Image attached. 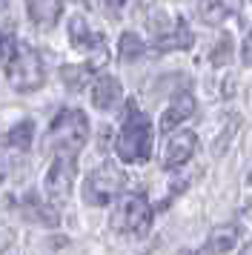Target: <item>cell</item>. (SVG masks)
Here are the masks:
<instances>
[{"label": "cell", "mask_w": 252, "mask_h": 255, "mask_svg": "<svg viewBox=\"0 0 252 255\" xmlns=\"http://www.w3.org/2000/svg\"><path fill=\"white\" fill-rule=\"evenodd\" d=\"M26 14L37 29H52L63 14V3H26Z\"/></svg>", "instance_id": "cell-13"}, {"label": "cell", "mask_w": 252, "mask_h": 255, "mask_svg": "<svg viewBox=\"0 0 252 255\" xmlns=\"http://www.w3.org/2000/svg\"><path fill=\"white\" fill-rule=\"evenodd\" d=\"M238 255H252V244H244V247L238 250Z\"/></svg>", "instance_id": "cell-23"}, {"label": "cell", "mask_w": 252, "mask_h": 255, "mask_svg": "<svg viewBox=\"0 0 252 255\" xmlns=\"http://www.w3.org/2000/svg\"><path fill=\"white\" fill-rule=\"evenodd\" d=\"M69 43L80 52H89L95 60L106 63V35L103 32H92L86 17H72L69 20Z\"/></svg>", "instance_id": "cell-8"}, {"label": "cell", "mask_w": 252, "mask_h": 255, "mask_svg": "<svg viewBox=\"0 0 252 255\" xmlns=\"http://www.w3.org/2000/svg\"><path fill=\"white\" fill-rule=\"evenodd\" d=\"M115 152L124 163H146L152 155V124L135 101H126V115L115 138Z\"/></svg>", "instance_id": "cell-1"}, {"label": "cell", "mask_w": 252, "mask_h": 255, "mask_svg": "<svg viewBox=\"0 0 252 255\" xmlns=\"http://www.w3.org/2000/svg\"><path fill=\"white\" fill-rule=\"evenodd\" d=\"M98 78V72L92 66H63V81H66L69 89H83V86H92V81Z\"/></svg>", "instance_id": "cell-16"}, {"label": "cell", "mask_w": 252, "mask_h": 255, "mask_svg": "<svg viewBox=\"0 0 252 255\" xmlns=\"http://www.w3.org/2000/svg\"><path fill=\"white\" fill-rule=\"evenodd\" d=\"M89 92H92V106L101 109V112H112V109H118L121 101H124V86H121V81L112 78V75H98V78L92 81Z\"/></svg>", "instance_id": "cell-9"}, {"label": "cell", "mask_w": 252, "mask_h": 255, "mask_svg": "<svg viewBox=\"0 0 252 255\" xmlns=\"http://www.w3.org/2000/svg\"><path fill=\"white\" fill-rule=\"evenodd\" d=\"M241 60H244L247 66H252V32L244 37V43H241Z\"/></svg>", "instance_id": "cell-21"}, {"label": "cell", "mask_w": 252, "mask_h": 255, "mask_svg": "<svg viewBox=\"0 0 252 255\" xmlns=\"http://www.w3.org/2000/svg\"><path fill=\"white\" fill-rule=\"evenodd\" d=\"M118 52H121V58L124 60H137L146 55V43L135 35V32H124L121 40H118Z\"/></svg>", "instance_id": "cell-17"}, {"label": "cell", "mask_w": 252, "mask_h": 255, "mask_svg": "<svg viewBox=\"0 0 252 255\" xmlns=\"http://www.w3.org/2000/svg\"><path fill=\"white\" fill-rule=\"evenodd\" d=\"M195 149H198V135L189 132V129H181V132H172L166 138V146H163V155H160V166L163 169H181L192 161Z\"/></svg>", "instance_id": "cell-7"}, {"label": "cell", "mask_w": 252, "mask_h": 255, "mask_svg": "<svg viewBox=\"0 0 252 255\" xmlns=\"http://www.w3.org/2000/svg\"><path fill=\"white\" fill-rule=\"evenodd\" d=\"M23 212H26L29 218H34V221H40V224H46V227H57V209L52 207V204H43V201L34 195V192H29V195H26Z\"/></svg>", "instance_id": "cell-14"}, {"label": "cell", "mask_w": 252, "mask_h": 255, "mask_svg": "<svg viewBox=\"0 0 252 255\" xmlns=\"http://www.w3.org/2000/svg\"><path fill=\"white\" fill-rule=\"evenodd\" d=\"M247 181H250V186H252V169H250V178H247Z\"/></svg>", "instance_id": "cell-25"}, {"label": "cell", "mask_w": 252, "mask_h": 255, "mask_svg": "<svg viewBox=\"0 0 252 255\" xmlns=\"http://www.w3.org/2000/svg\"><path fill=\"white\" fill-rule=\"evenodd\" d=\"M198 12L204 14L206 23H221V17L229 12V6H227V3H201V6H198Z\"/></svg>", "instance_id": "cell-19"}, {"label": "cell", "mask_w": 252, "mask_h": 255, "mask_svg": "<svg viewBox=\"0 0 252 255\" xmlns=\"http://www.w3.org/2000/svg\"><path fill=\"white\" fill-rule=\"evenodd\" d=\"M32 135H34V124H32V121H20L17 127H11L9 132H6L3 143H6L9 149L26 152L29 146H32Z\"/></svg>", "instance_id": "cell-15"}, {"label": "cell", "mask_w": 252, "mask_h": 255, "mask_svg": "<svg viewBox=\"0 0 252 255\" xmlns=\"http://www.w3.org/2000/svg\"><path fill=\"white\" fill-rule=\"evenodd\" d=\"M195 98L189 92H181L175 95L169 101V106L163 109V115H160V132L163 135H172V132H178V127H181L183 121H189V118L195 115Z\"/></svg>", "instance_id": "cell-10"}, {"label": "cell", "mask_w": 252, "mask_h": 255, "mask_svg": "<svg viewBox=\"0 0 252 255\" xmlns=\"http://www.w3.org/2000/svg\"><path fill=\"white\" fill-rule=\"evenodd\" d=\"M192 32H189V26H186V20H172V26L166 29V32H160L158 35V43H155V49L158 52H175V49H189L192 46Z\"/></svg>", "instance_id": "cell-12"}, {"label": "cell", "mask_w": 252, "mask_h": 255, "mask_svg": "<svg viewBox=\"0 0 252 255\" xmlns=\"http://www.w3.org/2000/svg\"><path fill=\"white\" fill-rule=\"evenodd\" d=\"M241 241V224H221L209 232L206 244L201 247V255H227L229 250H235Z\"/></svg>", "instance_id": "cell-11"}, {"label": "cell", "mask_w": 252, "mask_h": 255, "mask_svg": "<svg viewBox=\"0 0 252 255\" xmlns=\"http://www.w3.org/2000/svg\"><path fill=\"white\" fill-rule=\"evenodd\" d=\"M17 52H20V40L14 35V29H0V63L6 66L11 58H17Z\"/></svg>", "instance_id": "cell-18"}, {"label": "cell", "mask_w": 252, "mask_h": 255, "mask_svg": "<svg viewBox=\"0 0 252 255\" xmlns=\"http://www.w3.org/2000/svg\"><path fill=\"white\" fill-rule=\"evenodd\" d=\"M6 81L14 92H37L46 81V69L43 60L34 49L20 46L17 58H11L6 63Z\"/></svg>", "instance_id": "cell-4"}, {"label": "cell", "mask_w": 252, "mask_h": 255, "mask_svg": "<svg viewBox=\"0 0 252 255\" xmlns=\"http://www.w3.org/2000/svg\"><path fill=\"white\" fill-rule=\"evenodd\" d=\"M14 166H17V161L11 158L9 152H0V184L9 181V175L14 172Z\"/></svg>", "instance_id": "cell-20"}, {"label": "cell", "mask_w": 252, "mask_h": 255, "mask_svg": "<svg viewBox=\"0 0 252 255\" xmlns=\"http://www.w3.org/2000/svg\"><path fill=\"white\" fill-rule=\"evenodd\" d=\"M124 189V175L112 163H103L101 169H92L83 181V201L89 207H109L112 201L121 198Z\"/></svg>", "instance_id": "cell-5"}, {"label": "cell", "mask_w": 252, "mask_h": 255, "mask_svg": "<svg viewBox=\"0 0 252 255\" xmlns=\"http://www.w3.org/2000/svg\"><path fill=\"white\" fill-rule=\"evenodd\" d=\"M0 255H11V253H9V250H0Z\"/></svg>", "instance_id": "cell-24"}, {"label": "cell", "mask_w": 252, "mask_h": 255, "mask_svg": "<svg viewBox=\"0 0 252 255\" xmlns=\"http://www.w3.org/2000/svg\"><path fill=\"white\" fill-rule=\"evenodd\" d=\"M229 37H224V40H221V46H218V52H212V60H215V66H221V63H224V58H227L229 55Z\"/></svg>", "instance_id": "cell-22"}, {"label": "cell", "mask_w": 252, "mask_h": 255, "mask_svg": "<svg viewBox=\"0 0 252 255\" xmlns=\"http://www.w3.org/2000/svg\"><path fill=\"white\" fill-rule=\"evenodd\" d=\"M152 227V207L140 192H126L118 198L112 212V230L118 235L129 238H143Z\"/></svg>", "instance_id": "cell-3"}, {"label": "cell", "mask_w": 252, "mask_h": 255, "mask_svg": "<svg viewBox=\"0 0 252 255\" xmlns=\"http://www.w3.org/2000/svg\"><path fill=\"white\" fill-rule=\"evenodd\" d=\"M89 140V118L80 109H60L46 129V149L55 155H72L80 152Z\"/></svg>", "instance_id": "cell-2"}, {"label": "cell", "mask_w": 252, "mask_h": 255, "mask_svg": "<svg viewBox=\"0 0 252 255\" xmlns=\"http://www.w3.org/2000/svg\"><path fill=\"white\" fill-rule=\"evenodd\" d=\"M75 178H78V163L72 155H55L52 166L46 169V178H43V189H46V198L49 204H63L72 189H75Z\"/></svg>", "instance_id": "cell-6"}]
</instances>
